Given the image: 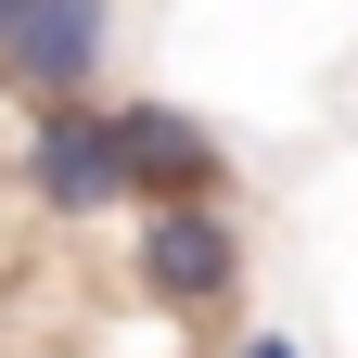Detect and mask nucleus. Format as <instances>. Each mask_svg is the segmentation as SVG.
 I'll return each instance as SVG.
<instances>
[{
	"mask_svg": "<svg viewBox=\"0 0 358 358\" xmlns=\"http://www.w3.org/2000/svg\"><path fill=\"white\" fill-rule=\"evenodd\" d=\"M26 179H38V205L52 217H103L128 205V141H115V103H38V141H26Z\"/></svg>",
	"mask_w": 358,
	"mask_h": 358,
	"instance_id": "1",
	"label": "nucleus"
},
{
	"mask_svg": "<svg viewBox=\"0 0 358 358\" xmlns=\"http://www.w3.org/2000/svg\"><path fill=\"white\" fill-rule=\"evenodd\" d=\"M103 38H115V0H13L0 13V77L26 103H77L103 77Z\"/></svg>",
	"mask_w": 358,
	"mask_h": 358,
	"instance_id": "2",
	"label": "nucleus"
},
{
	"mask_svg": "<svg viewBox=\"0 0 358 358\" xmlns=\"http://www.w3.org/2000/svg\"><path fill=\"white\" fill-rule=\"evenodd\" d=\"M141 282H154L166 307H217V294L243 282V243H231V217H217L205 192L154 205V217H141Z\"/></svg>",
	"mask_w": 358,
	"mask_h": 358,
	"instance_id": "3",
	"label": "nucleus"
},
{
	"mask_svg": "<svg viewBox=\"0 0 358 358\" xmlns=\"http://www.w3.org/2000/svg\"><path fill=\"white\" fill-rule=\"evenodd\" d=\"M115 141H128V192H141V205L217 192V141H205V115H179V103H115Z\"/></svg>",
	"mask_w": 358,
	"mask_h": 358,
	"instance_id": "4",
	"label": "nucleus"
},
{
	"mask_svg": "<svg viewBox=\"0 0 358 358\" xmlns=\"http://www.w3.org/2000/svg\"><path fill=\"white\" fill-rule=\"evenodd\" d=\"M243 358H294V333H256V345H243Z\"/></svg>",
	"mask_w": 358,
	"mask_h": 358,
	"instance_id": "5",
	"label": "nucleus"
},
{
	"mask_svg": "<svg viewBox=\"0 0 358 358\" xmlns=\"http://www.w3.org/2000/svg\"><path fill=\"white\" fill-rule=\"evenodd\" d=\"M0 13H13V0H0Z\"/></svg>",
	"mask_w": 358,
	"mask_h": 358,
	"instance_id": "6",
	"label": "nucleus"
}]
</instances>
